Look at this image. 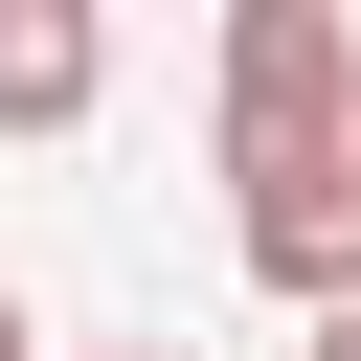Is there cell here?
Wrapping results in <instances>:
<instances>
[{
  "label": "cell",
  "mask_w": 361,
  "mask_h": 361,
  "mask_svg": "<svg viewBox=\"0 0 361 361\" xmlns=\"http://www.w3.org/2000/svg\"><path fill=\"white\" fill-rule=\"evenodd\" d=\"M316 180H361V23L248 0L226 23V203H316Z\"/></svg>",
  "instance_id": "obj_1"
},
{
  "label": "cell",
  "mask_w": 361,
  "mask_h": 361,
  "mask_svg": "<svg viewBox=\"0 0 361 361\" xmlns=\"http://www.w3.org/2000/svg\"><path fill=\"white\" fill-rule=\"evenodd\" d=\"M90 90H113V23L90 0H0V135H68Z\"/></svg>",
  "instance_id": "obj_2"
},
{
  "label": "cell",
  "mask_w": 361,
  "mask_h": 361,
  "mask_svg": "<svg viewBox=\"0 0 361 361\" xmlns=\"http://www.w3.org/2000/svg\"><path fill=\"white\" fill-rule=\"evenodd\" d=\"M316 361H361V293H338V316H316Z\"/></svg>",
  "instance_id": "obj_3"
},
{
  "label": "cell",
  "mask_w": 361,
  "mask_h": 361,
  "mask_svg": "<svg viewBox=\"0 0 361 361\" xmlns=\"http://www.w3.org/2000/svg\"><path fill=\"white\" fill-rule=\"evenodd\" d=\"M0 361H45V338H23V293H0Z\"/></svg>",
  "instance_id": "obj_4"
},
{
  "label": "cell",
  "mask_w": 361,
  "mask_h": 361,
  "mask_svg": "<svg viewBox=\"0 0 361 361\" xmlns=\"http://www.w3.org/2000/svg\"><path fill=\"white\" fill-rule=\"evenodd\" d=\"M113 361H180V338H113Z\"/></svg>",
  "instance_id": "obj_5"
}]
</instances>
